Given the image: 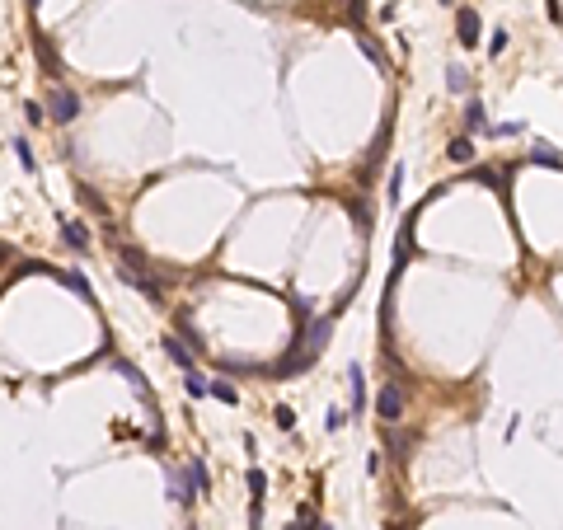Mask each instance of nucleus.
<instances>
[{
  "label": "nucleus",
  "mask_w": 563,
  "mask_h": 530,
  "mask_svg": "<svg viewBox=\"0 0 563 530\" xmlns=\"http://www.w3.org/2000/svg\"><path fill=\"white\" fill-rule=\"evenodd\" d=\"M47 113H52V123H76L80 118V94L66 90V85H52V94H47Z\"/></svg>",
  "instance_id": "f257e3e1"
},
{
  "label": "nucleus",
  "mask_w": 563,
  "mask_h": 530,
  "mask_svg": "<svg viewBox=\"0 0 563 530\" xmlns=\"http://www.w3.org/2000/svg\"><path fill=\"white\" fill-rule=\"evenodd\" d=\"M376 417H385V422H390V427H394V422H399V417H404V390H399V385H385V390H381V395H376Z\"/></svg>",
  "instance_id": "f03ea898"
},
{
  "label": "nucleus",
  "mask_w": 563,
  "mask_h": 530,
  "mask_svg": "<svg viewBox=\"0 0 563 530\" xmlns=\"http://www.w3.org/2000/svg\"><path fill=\"white\" fill-rule=\"evenodd\" d=\"M329 333H334V315L329 319H315V324L310 328H301V343H296V352H310V357H319V352H324V343H329Z\"/></svg>",
  "instance_id": "7ed1b4c3"
},
{
  "label": "nucleus",
  "mask_w": 563,
  "mask_h": 530,
  "mask_svg": "<svg viewBox=\"0 0 563 530\" xmlns=\"http://www.w3.org/2000/svg\"><path fill=\"white\" fill-rule=\"evenodd\" d=\"M479 28H484V24H479V10H460V14H455V33H460L465 47L479 43Z\"/></svg>",
  "instance_id": "20e7f679"
},
{
  "label": "nucleus",
  "mask_w": 563,
  "mask_h": 530,
  "mask_svg": "<svg viewBox=\"0 0 563 530\" xmlns=\"http://www.w3.org/2000/svg\"><path fill=\"white\" fill-rule=\"evenodd\" d=\"M165 357L174 361V366H183V371H192V352L183 348L179 338H165Z\"/></svg>",
  "instance_id": "39448f33"
},
{
  "label": "nucleus",
  "mask_w": 563,
  "mask_h": 530,
  "mask_svg": "<svg viewBox=\"0 0 563 530\" xmlns=\"http://www.w3.org/2000/svg\"><path fill=\"white\" fill-rule=\"evenodd\" d=\"M10 150H14V155H19V165H24V170H29V174L38 170V160H33V150H29V141H24V136H14V141H10Z\"/></svg>",
  "instance_id": "423d86ee"
},
{
  "label": "nucleus",
  "mask_w": 563,
  "mask_h": 530,
  "mask_svg": "<svg viewBox=\"0 0 563 530\" xmlns=\"http://www.w3.org/2000/svg\"><path fill=\"white\" fill-rule=\"evenodd\" d=\"M348 380H352V408L361 413V404H366V380H361V371H357V366L348 371Z\"/></svg>",
  "instance_id": "0eeeda50"
},
{
  "label": "nucleus",
  "mask_w": 563,
  "mask_h": 530,
  "mask_svg": "<svg viewBox=\"0 0 563 530\" xmlns=\"http://www.w3.org/2000/svg\"><path fill=\"white\" fill-rule=\"evenodd\" d=\"M66 244L85 254V249H90V235H85V226H76V221H66Z\"/></svg>",
  "instance_id": "6e6552de"
},
{
  "label": "nucleus",
  "mask_w": 563,
  "mask_h": 530,
  "mask_svg": "<svg viewBox=\"0 0 563 530\" xmlns=\"http://www.w3.org/2000/svg\"><path fill=\"white\" fill-rule=\"evenodd\" d=\"M183 390H188V395H192V399H202V395H212V385H207V380H202V375H197V371H188V375H183Z\"/></svg>",
  "instance_id": "1a4fd4ad"
},
{
  "label": "nucleus",
  "mask_w": 563,
  "mask_h": 530,
  "mask_svg": "<svg viewBox=\"0 0 563 530\" xmlns=\"http://www.w3.org/2000/svg\"><path fill=\"white\" fill-rule=\"evenodd\" d=\"M446 85H450V94H465V90H470V76H465V66H450V71H446Z\"/></svg>",
  "instance_id": "9d476101"
},
{
  "label": "nucleus",
  "mask_w": 563,
  "mask_h": 530,
  "mask_svg": "<svg viewBox=\"0 0 563 530\" xmlns=\"http://www.w3.org/2000/svg\"><path fill=\"white\" fill-rule=\"evenodd\" d=\"M188 484H192V493H207V469H202V460H188Z\"/></svg>",
  "instance_id": "9b49d317"
},
{
  "label": "nucleus",
  "mask_w": 563,
  "mask_h": 530,
  "mask_svg": "<svg viewBox=\"0 0 563 530\" xmlns=\"http://www.w3.org/2000/svg\"><path fill=\"white\" fill-rule=\"evenodd\" d=\"M465 127H470V132H484V103H479V99H470V113H465Z\"/></svg>",
  "instance_id": "f8f14e48"
},
{
  "label": "nucleus",
  "mask_w": 563,
  "mask_h": 530,
  "mask_svg": "<svg viewBox=\"0 0 563 530\" xmlns=\"http://www.w3.org/2000/svg\"><path fill=\"white\" fill-rule=\"evenodd\" d=\"M446 155L455 160V165H465V160L474 155V146H470V141H465V136H460V141H450V146H446Z\"/></svg>",
  "instance_id": "ddd939ff"
},
{
  "label": "nucleus",
  "mask_w": 563,
  "mask_h": 530,
  "mask_svg": "<svg viewBox=\"0 0 563 530\" xmlns=\"http://www.w3.org/2000/svg\"><path fill=\"white\" fill-rule=\"evenodd\" d=\"M530 160H535V165H563V155H559L554 146H544V141L535 146V155H530Z\"/></svg>",
  "instance_id": "4468645a"
},
{
  "label": "nucleus",
  "mask_w": 563,
  "mask_h": 530,
  "mask_svg": "<svg viewBox=\"0 0 563 530\" xmlns=\"http://www.w3.org/2000/svg\"><path fill=\"white\" fill-rule=\"evenodd\" d=\"M118 371H123L127 380H132V390H136V395H146V375L136 371V366H127V361H123V366H118Z\"/></svg>",
  "instance_id": "2eb2a0df"
},
{
  "label": "nucleus",
  "mask_w": 563,
  "mask_h": 530,
  "mask_svg": "<svg viewBox=\"0 0 563 530\" xmlns=\"http://www.w3.org/2000/svg\"><path fill=\"white\" fill-rule=\"evenodd\" d=\"M249 488H254V502H263V488H268V474H263V469H249Z\"/></svg>",
  "instance_id": "dca6fc26"
},
{
  "label": "nucleus",
  "mask_w": 563,
  "mask_h": 530,
  "mask_svg": "<svg viewBox=\"0 0 563 530\" xmlns=\"http://www.w3.org/2000/svg\"><path fill=\"white\" fill-rule=\"evenodd\" d=\"M272 422H277V432H291V427H296V413H291L286 404H282L277 413H272Z\"/></svg>",
  "instance_id": "f3484780"
},
{
  "label": "nucleus",
  "mask_w": 563,
  "mask_h": 530,
  "mask_svg": "<svg viewBox=\"0 0 563 530\" xmlns=\"http://www.w3.org/2000/svg\"><path fill=\"white\" fill-rule=\"evenodd\" d=\"M399 188H404V165H394L390 174V202H399Z\"/></svg>",
  "instance_id": "a211bd4d"
},
{
  "label": "nucleus",
  "mask_w": 563,
  "mask_h": 530,
  "mask_svg": "<svg viewBox=\"0 0 563 530\" xmlns=\"http://www.w3.org/2000/svg\"><path fill=\"white\" fill-rule=\"evenodd\" d=\"M212 395H216V399H221V404H235V399H239V395H235V390H230V385H221V380H216V385H212Z\"/></svg>",
  "instance_id": "6ab92c4d"
},
{
  "label": "nucleus",
  "mask_w": 563,
  "mask_h": 530,
  "mask_svg": "<svg viewBox=\"0 0 563 530\" xmlns=\"http://www.w3.org/2000/svg\"><path fill=\"white\" fill-rule=\"evenodd\" d=\"M66 286H71V291H80V296H90V282H85L80 272H66Z\"/></svg>",
  "instance_id": "aec40b11"
},
{
  "label": "nucleus",
  "mask_w": 563,
  "mask_h": 530,
  "mask_svg": "<svg viewBox=\"0 0 563 530\" xmlns=\"http://www.w3.org/2000/svg\"><path fill=\"white\" fill-rule=\"evenodd\" d=\"M390 451H394V455H404V451H408V437H404V432H399V437L390 432Z\"/></svg>",
  "instance_id": "412c9836"
},
{
  "label": "nucleus",
  "mask_w": 563,
  "mask_h": 530,
  "mask_svg": "<svg viewBox=\"0 0 563 530\" xmlns=\"http://www.w3.org/2000/svg\"><path fill=\"white\" fill-rule=\"evenodd\" d=\"M291 310H296V319H310V301H301V296L291 301Z\"/></svg>",
  "instance_id": "4be33fe9"
},
{
  "label": "nucleus",
  "mask_w": 563,
  "mask_h": 530,
  "mask_svg": "<svg viewBox=\"0 0 563 530\" xmlns=\"http://www.w3.org/2000/svg\"><path fill=\"white\" fill-rule=\"evenodd\" d=\"M502 47H507V28H502V33H493V43H488V52H493V57H497Z\"/></svg>",
  "instance_id": "5701e85b"
},
{
  "label": "nucleus",
  "mask_w": 563,
  "mask_h": 530,
  "mask_svg": "<svg viewBox=\"0 0 563 530\" xmlns=\"http://www.w3.org/2000/svg\"><path fill=\"white\" fill-rule=\"evenodd\" d=\"M38 5H43V0H29V10H38Z\"/></svg>",
  "instance_id": "b1692460"
},
{
  "label": "nucleus",
  "mask_w": 563,
  "mask_h": 530,
  "mask_svg": "<svg viewBox=\"0 0 563 530\" xmlns=\"http://www.w3.org/2000/svg\"><path fill=\"white\" fill-rule=\"evenodd\" d=\"M315 530H329V526H315Z\"/></svg>",
  "instance_id": "393cba45"
},
{
  "label": "nucleus",
  "mask_w": 563,
  "mask_h": 530,
  "mask_svg": "<svg viewBox=\"0 0 563 530\" xmlns=\"http://www.w3.org/2000/svg\"><path fill=\"white\" fill-rule=\"evenodd\" d=\"M441 5H450V0H441Z\"/></svg>",
  "instance_id": "a878e982"
}]
</instances>
